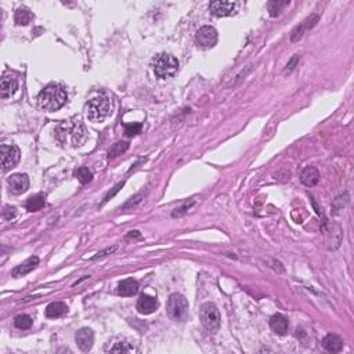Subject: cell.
<instances>
[{
    "instance_id": "obj_1",
    "label": "cell",
    "mask_w": 354,
    "mask_h": 354,
    "mask_svg": "<svg viewBox=\"0 0 354 354\" xmlns=\"http://www.w3.org/2000/svg\"><path fill=\"white\" fill-rule=\"evenodd\" d=\"M37 103L46 111H57L67 103V93L60 85L51 83L39 93Z\"/></svg>"
},
{
    "instance_id": "obj_2",
    "label": "cell",
    "mask_w": 354,
    "mask_h": 354,
    "mask_svg": "<svg viewBox=\"0 0 354 354\" xmlns=\"http://www.w3.org/2000/svg\"><path fill=\"white\" fill-rule=\"evenodd\" d=\"M57 136L60 138V141H62L64 144L69 140L74 147H78V145H82L86 141L87 131L85 129V126L78 120V122H74V123L61 124L58 127Z\"/></svg>"
},
{
    "instance_id": "obj_3",
    "label": "cell",
    "mask_w": 354,
    "mask_h": 354,
    "mask_svg": "<svg viewBox=\"0 0 354 354\" xmlns=\"http://www.w3.org/2000/svg\"><path fill=\"white\" fill-rule=\"evenodd\" d=\"M152 69H154V74L159 79H168L177 72L179 61H177L176 57L162 53L152 60Z\"/></svg>"
},
{
    "instance_id": "obj_4",
    "label": "cell",
    "mask_w": 354,
    "mask_h": 354,
    "mask_svg": "<svg viewBox=\"0 0 354 354\" xmlns=\"http://www.w3.org/2000/svg\"><path fill=\"white\" fill-rule=\"evenodd\" d=\"M86 110L87 118L90 119L92 122H103L110 114L111 104H110V100L107 99L106 96H99V97H94L87 103Z\"/></svg>"
},
{
    "instance_id": "obj_5",
    "label": "cell",
    "mask_w": 354,
    "mask_h": 354,
    "mask_svg": "<svg viewBox=\"0 0 354 354\" xmlns=\"http://www.w3.org/2000/svg\"><path fill=\"white\" fill-rule=\"evenodd\" d=\"M168 316L174 321H184L188 317V302L180 293H173L166 305Z\"/></svg>"
},
{
    "instance_id": "obj_6",
    "label": "cell",
    "mask_w": 354,
    "mask_h": 354,
    "mask_svg": "<svg viewBox=\"0 0 354 354\" xmlns=\"http://www.w3.org/2000/svg\"><path fill=\"white\" fill-rule=\"evenodd\" d=\"M199 317H201L202 325L209 332H215V331L219 330V327H220V313H219L218 307L213 303L202 305L201 310H199Z\"/></svg>"
},
{
    "instance_id": "obj_7",
    "label": "cell",
    "mask_w": 354,
    "mask_h": 354,
    "mask_svg": "<svg viewBox=\"0 0 354 354\" xmlns=\"http://www.w3.org/2000/svg\"><path fill=\"white\" fill-rule=\"evenodd\" d=\"M197 44L202 49H211L218 43V31L213 26H202L195 35Z\"/></svg>"
},
{
    "instance_id": "obj_8",
    "label": "cell",
    "mask_w": 354,
    "mask_h": 354,
    "mask_svg": "<svg viewBox=\"0 0 354 354\" xmlns=\"http://www.w3.org/2000/svg\"><path fill=\"white\" fill-rule=\"evenodd\" d=\"M19 149L15 145H1V166L3 172H7L12 169L19 161Z\"/></svg>"
},
{
    "instance_id": "obj_9",
    "label": "cell",
    "mask_w": 354,
    "mask_h": 354,
    "mask_svg": "<svg viewBox=\"0 0 354 354\" xmlns=\"http://www.w3.org/2000/svg\"><path fill=\"white\" fill-rule=\"evenodd\" d=\"M75 341H76V345H78V348L81 349L82 352H85V353L90 352L94 343L93 331L89 330V328H82V330L76 332Z\"/></svg>"
},
{
    "instance_id": "obj_10",
    "label": "cell",
    "mask_w": 354,
    "mask_h": 354,
    "mask_svg": "<svg viewBox=\"0 0 354 354\" xmlns=\"http://www.w3.org/2000/svg\"><path fill=\"white\" fill-rule=\"evenodd\" d=\"M7 183H8L10 191H11L12 194H22L29 188V179H28L26 174L22 173H17L10 176Z\"/></svg>"
},
{
    "instance_id": "obj_11",
    "label": "cell",
    "mask_w": 354,
    "mask_h": 354,
    "mask_svg": "<svg viewBox=\"0 0 354 354\" xmlns=\"http://www.w3.org/2000/svg\"><path fill=\"white\" fill-rule=\"evenodd\" d=\"M234 8H236V4L231 3V1H212L209 4V10L213 15L216 17H227V15H231L234 12Z\"/></svg>"
},
{
    "instance_id": "obj_12",
    "label": "cell",
    "mask_w": 354,
    "mask_h": 354,
    "mask_svg": "<svg viewBox=\"0 0 354 354\" xmlns=\"http://www.w3.org/2000/svg\"><path fill=\"white\" fill-rule=\"evenodd\" d=\"M318 21V15H311V17H309V18H306L303 22L300 25H298L295 29L292 31V36H291V40L292 42H298L299 39H302L303 37V35H305L306 32L310 31L311 28L314 26V25L317 24Z\"/></svg>"
},
{
    "instance_id": "obj_13",
    "label": "cell",
    "mask_w": 354,
    "mask_h": 354,
    "mask_svg": "<svg viewBox=\"0 0 354 354\" xmlns=\"http://www.w3.org/2000/svg\"><path fill=\"white\" fill-rule=\"evenodd\" d=\"M156 307H158L156 299L149 296V295H145V293H143L137 300V310L141 314H151L156 310Z\"/></svg>"
},
{
    "instance_id": "obj_14",
    "label": "cell",
    "mask_w": 354,
    "mask_h": 354,
    "mask_svg": "<svg viewBox=\"0 0 354 354\" xmlns=\"http://www.w3.org/2000/svg\"><path fill=\"white\" fill-rule=\"evenodd\" d=\"M18 87V82L14 76H8V75H4L1 78V85H0V94L3 99H8L11 97L12 94L15 93Z\"/></svg>"
},
{
    "instance_id": "obj_15",
    "label": "cell",
    "mask_w": 354,
    "mask_h": 354,
    "mask_svg": "<svg viewBox=\"0 0 354 354\" xmlns=\"http://www.w3.org/2000/svg\"><path fill=\"white\" fill-rule=\"evenodd\" d=\"M323 346L330 353H339V352H342L343 349V341L338 335L330 334V335L324 338Z\"/></svg>"
},
{
    "instance_id": "obj_16",
    "label": "cell",
    "mask_w": 354,
    "mask_h": 354,
    "mask_svg": "<svg viewBox=\"0 0 354 354\" xmlns=\"http://www.w3.org/2000/svg\"><path fill=\"white\" fill-rule=\"evenodd\" d=\"M320 180V173L314 166H307L302 170L300 173V181L305 184L306 187L316 186Z\"/></svg>"
},
{
    "instance_id": "obj_17",
    "label": "cell",
    "mask_w": 354,
    "mask_h": 354,
    "mask_svg": "<svg viewBox=\"0 0 354 354\" xmlns=\"http://www.w3.org/2000/svg\"><path fill=\"white\" fill-rule=\"evenodd\" d=\"M270 327H271V330H273L277 335H285L286 331H288V327H289L288 318H286L285 316H282V314H275V316H273L271 320H270Z\"/></svg>"
},
{
    "instance_id": "obj_18",
    "label": "cell",
    "mask_w": 354,
    "mask_h": 354,
    "mask_svg": "<svg viewBox=\"0 0 354 354\" xmlns=\"http://www.w3.org/2000/svg\"><path fill=\"white\" fill-rule=\"evenodd\" d=\"M138 292V282L133 278H127L119 282L118 293L120 296H133Z\"/></svg>"
},
{
    "instance_id": "obj_19",
    "label": "cell",
    "mask_w": 354,
    "mask_h": 354,
    "mask_svg": "<svg viewBox=\"0 0 354 354\" xmlns=\"http://www.w3.org/2000/svg\"><path fill=\"white\" fill-rule=\"evenodd\" d=\"M68 313V306L62 302H53L46 307V317L58 318Z\"/></svg>"
},
{
    "instance_id": "obj_20",
    "label": "cell",
    "mask_w": 354,
    "mask_h": 354,
    "mask_svg": "<svg viewBox=\"0 0 354 354\" xmlns=\"http://www.w3.org/2000/svg\"><path fill=\"white\" fill-rule=\"evenodd\" d=\"M37 264H39V257H36V256H32V257H29L28 260L24 261L22 264H19L18 267L12 271V275H14V277H21V275H25V274H28L29 271H32L33 268L36 267Z\"/></svg>"
},
{
    "instance_id": "obj_21",
    "label": "cell",
    "mask_w": 354,
    "mask_h": 354,
    "mask_svg": "<svg viewBox=\"0 0 354 354\" xmlns=\"http://www.w3.org/2000/svg\"><path fill=\"white\" fill-rule=\"evenodd\" d=\"M46 205V198H44V195H42V194H36V195H32V197H29L28 198V201H26V209L29 212H37L40 211L43 206Z\"/></svg>"
},
{
    "instance_id": "obj_22",
    "label": "cell",
    "mask_w": 354,
    "mask_h": 354,
    "mask_svg": "<svg viewBox=\"0 0 354 354\" xmlns=\"http://www.w3.org/2000/svg\"><path fill=\"white\" fill-rule=\"evenodd\" d=\"M32 19V14L29 10L26 8H18L15 11V17H14V21L17 25H28L31 22Z\"/></svg>"
},
{
    "instance_id": "obj_23",
    "label": "cell",
    "mask_w": 354,
    "mask_h": 354,
    "mask_svg": "<svg viewBox=\"0 0 354 354\" xmlns=\"http://www.w3.org/2000/svg\"><path fill=\"white\" fill-rule=\"evenodd\" d=\"M127 148H129V143L127 141H118V143H115L112 145V148L108 152V156L110 158H117V156L122 155L123 152H126Z\"/></svg>"
},
{
    "instance_id": "obj_24",
    "label": "cell",
    "mask_w": 354,
    "mask_h": 354,
    "mask_svg": "<svg viewBox=\"0 0 354 354\" xmlns=\"http://www.w3.org/2000/svg\"><path fill=\"white\" fill-rule=\"evenodd\" d=\"M75 177L81 181V184H87V183H90L92 179H93V173H92L89 169L83 166V168H79L75 170Z\"/></svg>"
},
{
    "instance_id": "obj_25",
    "label": "cell",
    "mask_w": 354,
    "mask_h": 354,
    "mask_svg": "<svg viewBox=\"0 0 354 354\" xmlns=\"http://www.w3.org/2000/svg\"><path fill=\"white\" fill-rule=\"evenodd\" d=\"M14 325L18 328V330H28L32 327V318L26 314H19L17 317L14 318Z\"/></svg>"
},
{
    "instance_id": "obj_26",
    "label": "cell",
    "mask_w": 354,
    "mask_h": 354,
    "mask_svg": "<svg viewBox=\"0 0 354 354\" xmlns=\"http://www.w3.org/2000/svg\"><path fill=\"white\" fill-rule=\"evenodd\" d=\"M288 4H289V1H278V0H277V1H275V0H274V1H270V3H268L270 15H271V17H277V15L284 10V7H286Z\"/></svg>"
},
{
    "instance_id": "obj_27",
    "label": "cell",
    "mask_w": 354,
    "mask_h": 354,
    "mask_svg": "<svg viewBox=\"0 0 354 354\" xmlns=\"http://www.w3.org/2000/svg\"><path fill=\"white\" fill-rule=\"evenodd\" d=\"M141 123H129L124 126V134L126 136H136V134H138L140 131H141Z\"/></svg>"
},
{
    "instance_id": "obj_28",
    "label": "cell",
    "mask_w": 354,
    "mask_h": 354,
    "mask_svg": "<svg viewBox=\"0 0 354 354\" xmlns=\"http://www.w3.org/2000/svg\"><path fill=\"white\" fill-rule=\"evenodd\" d=\"M130 350H131L130 346L124 342L117 343L114 348L110 349V352H111V353H126V352H130Z\"/></svg>"
},
{
    "instance_id": "obj_29",
    "label": "cell",
    "mask_w": 354,
    "mask_h": 354,
    "mask_svg": "<svg viewBox=\"0 0 354 354\" xmlns=\"http://www.w3.org/2000/svg\"><path fill=\"white\" fill-rule=\"evenodd\" d=\"M15 215H17V212H15V208H12V206H6L3 211V218L6 220H12L15 218Z\"/></svg>"
},
{
    "instance_id": "obj_30",
    "label": "cell",
    "mask_w": 354,
    "mask_h": 354,
    "mask_svg": "<svg viewBox=\"0 0 354 354\" xmlns=\"http://www.w3.org/2000/svg\"><path fill=\"white\" fill-rule=\"evenodd\" d=\"M123 184H124V181H122V183H119L118 186H117V187H115V188H114V190H112V193H111V191H110V193H108V195H107V197H106V199H104V204H106L107 201H110V199H111L112 197L115 195V194L118 193L119 190H120V188L123 187Z\"/></svg>"
},
{
    "instance_id": "obj_31",
    "label": "cell",
    "mask_w": 354,
    "mask_h": 354,
    "mask_svg": "<svg viewBox=\"0 0 354 354\" xmlns=\"http://www.w3.org/2000/svg\"><path fill=\"white\" fill-rule=\"evenodd\" d=\"M141 195H137V197H134V198H131L126 205L123 206V209H127V208H131V206H136V204H138L140 201H141Z\"/></svg>"
},
{
    "instance_id": "obj_32",
    "label": "cell",
    "mask_w": 354,
    "mask_h": 354,
    "mask_svg": "<svg viewBox=\"0 0 354 354\" xmlns=\"http://www.w3.org/2000/svg\"><path fill=\"white\" fill-rule=\"evenodd\" d=\"M298 61H299V57H293L292 60H291V62H289V64L286 65V71H288V72H289V71H292V69L295 68L293 65H295V64H296Z\"/></svg>"
},
{
    "instance_id": "obj_33",
    "label": "cell",
    "mask_w": 354,
    "mask_h": 354,
    "mask_svg": "<svg viewBox=\"0 0 354 354\" xmlns=\"http://www.w3.org/2000/svg\"><path fill=\"white\" fill-rule=\"evenodd\" d=\"M115 249H117V246H115V248H110V249H107V250H104V252H99V253H97V255L94 256L93 259H99V257H101V256H106V253H112V252H114V250H115Z\"/></svg>"
}]
</instances>
